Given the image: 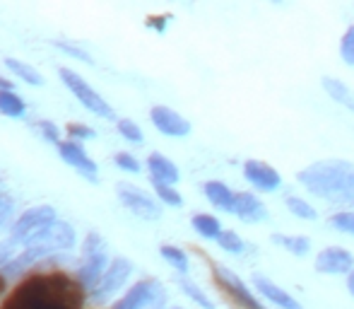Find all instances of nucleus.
<instances>
[{
  "instance_id": "22",
  "label": "nucleus",
  "mask_w": 354,
  "mask_h": 309,
  "mask_svg": "<svg viewBox=\"0 0 354 309\" xmlns=\"http://www.w3.org/2000/svg\"><path fill=\"white\" fill-rule=\"evenodd\" d=\"M5 66L10 68V71L15 73L17 78H22L24 82L34 85V87H39V85H44V78L39 76L37 71H34L29 63H22V61H15V58H5Z\"/></svg>"
},
{
  "instance_id": "13",
  "label": "nucleus",
  "mask_w": 354,
  "mask_h": 309,
  "mask_svg": "<svg viewBox=\"0 0 354 309\" xmlns=\"http://www.w3.org/2000/svg\"><path fill=\"white\" fill-rule=\"evenodd\" d=\"M316 271L326 276H345L354 268V256L345 247H328L316 256Z\"/></svg>"
},
{
  "instance_id": "21",
  "label": "nucleus",
  "mask_w": 354,
  "mask_h": 309,
  "mask_svg": "<svg viewBox=\"0 0 354 309\" xmlns=\"http://www.w3.org/2000/svg\"><path fill=\"white\" fill-rule=\"evenodd\" d=\"M191 225H193V230L201 234V237H205V239H217L219 232H222L219 220L214 215H207V213H198V215H193Z\"/></svg>"
},
{
  "instance_id": "2",
  "label": "nucleus",
  "mask_w": 354,
  "mask_h": 309,
  "mask_svg": "<svg viewBox=\"0 0 354 309\" xmlns=\"http://www.w3.org/2000/svg\"><path fill=\"white\" fill-rule=\"evenodd\" d=\"M297 182L308 193L337 206L354 203V162L347 159H321L297 174Z\"/></svg>"
},
{
  "instance_id": "35",
  "label": "nucleus",
  "mask_w": 354,
  "mask_h": 309,
  "mask_svg": "<svg viewBox=\"0 0 354 309\" xmlns=\"http://www.w3.org/2000/svg\"><path fill=\"white\" fill-rule=\"evenodd\" d=\"M37 128H39V133H41V136L46 138L48 143H56V145L61 143V131H58V128L53 126L51 121H39Z\"/></svg>"
},
{
  "instance_id": "3",
  "label": "nucleus",
  "mask_w": 354,
  "mask_h": 309,
  "mask_svg": "<svg viewBox=\"0 0 354 309\" xmlns=\"http://www.w3.org/2000/svg\"><path fill=\"white\" fill-rule=\"evenodd\" d=\"M75 239L77 237H75L73 225H68V222H63V220H56L53 225H48L41 234H37L32 242L24 244V251H19L17 256H15L12 261L3 268L0 276H3L5 281H8V278L19 276V273L27 271V268L37 266L41 258L51 256V254H56V251H68V249H73Z\"/></svg>"
},
{
  "instance_id": "38",
  "label": "nucleus",
  "mask_w": 354,
  "mask_h": 309,
  "mask_svg": "<svg viewBox=\"0 0 354 309\" xmlns=\"http://www.w3.org/2000/svg\"><path fill=\"white\" fill-rule=\"evenodd\" d=\"M164 22H167V17H149L147 19V27H154V29H159V32H162Z\"/></svg>"
},
{
  "instance_id": "39",
  "label": "nucleus",
  "mask_w": 354,
  "mask_h": 309,
  "mask_svg": "<svg viewBox=\"0 0 354 309\" xmlns=\"http://www.w3.org/2000/svg\"><path fill=\"white\" fill-rule=\"evenodd\" d=\"M347 290H350V295L354 297V268L347 273Z\"/></svg>"
},
{
  "instance_id": "23",
  "label": "nucleus",
  "mask_w": 354,
  "mask_h": 309,
  "mask_svg": "<svg viewBox=\"0 0 354 309\" xmlns=\"http://www.w3.org/2000/svg\"><path fill=\"white\" fill-rule=\"evenodd\" d=\"M0 112L10 118H19V116H24L27 107H24V102L15 92H3V89H0Z\"/></svg>"
},
{
  "instance_id": "41",
  "label": "nucleus",
  "mask_w": 354,
  "mask_h": 309,
  "mask_svg": "<svg viewBox=\"0 0 354 309\" xmlns=\"http://www.w3.org/2000/svg\"><path fill=\"white\" fill-rule=\"evenodd\" d=\"M171 309H183V307H171Z\"/></svg>"
},
{
  "instance_id": "33",
  "label": "nucleus",
  "mask_w": 354,
  "mask_h": 309,
  "mask_svg": "<svg viewBox=\"0 0 354 309\" xmlns=\"http://www.w3.org/2000/svg\"><path fill=\"white\" fill-rule=\"evenodd\" d=\"M56 46L61 48V51H66V53H71V56H75V58H80V61H84L87 66H92L94 63V58L89 56L84 48H80V46H75V44H71V42H56Z\"/></svg>"
},
{
  "instance_id": "7",
  "label": "nucleus",
  "mask_w": 354,
  "mask_h": 309,
  "mask_svg": "<svg viewBox=\"0 0 354 309\" xmlns=\"http://www.w3.org/2000/svg\"><path fill=\"white\" fill-rule=\"evenodd\" d=\"M167 307V290L154 278H142L138 281L113 309H164Z\"/></svg>"
},
{
  "instance_id": "19",
  "label": "nucleus",
  "mask_w": 354,
  "mask_h": 309,
  "mask_svg": "<svg viewBox=\"0 0 354 309\" xmlns=\"http://www.w3.org/2000/svg\"><path fill=\"white\" fill-rule=\"evenodd\" d=\"M321 85H323V89H326L328 97H330L333 102L340 104V107H345V109H350V112H354V92L347 87L345 82H342V80L326 76L321 80Z\"/></svg>"
},
{
  "instance_id": "20",
  "label": "nucleus",
  "mask_w": 354,
  "mask_h": 309,
  "mask_svg": "<svg viewBox=\"0 0 354 309\" xmlns=\"http://www.w3.org/2000/svg\"><path fill=\"white\" fill-rule=\"evenodd\" d=\"M272 244L287 249L292 256H306L311 251V239L304 237V234H272Z\"/></svg>"
},
{
  "instance_id": "37",
  "label": "nucleus",
  "mask_w": 354,
  "mask_h": 309,
  "mask_svg": "<svg viewBox=\"0 0 354 309\" xmlns=\"http://www.w3.org/2000/svg\"><path fill=\"white\" fill-rule=\"evenodd\" d=\"M12 258H15V244L3 242V244H0V268L8 266Z\"/></svg>"
},
{
  "instance_id": "40",
  "label": "nucleus",
  "mask_w": 354,
  "mask_h": 309,
  "mask_svg": "<svg viewBox=\"0 0 354 309\" xmlns=\"http://www.w3.org/2000/svg\"><path fill=\"white\" fill-rule=\"evenodd\" d=\"M5 285H8V281H5V278L0 276V295H3V292H5Z\"/></svg>"
},
{
  "instance_id": "14",
  "label": "nucleus",
  "mask_w": 354,
  "mask_h": 309,
  "mask_svg": "<svg viewBox=\"0 0 354 309\" xmlns=\"http://www.w3.org/2000/svg\"><path fill=\"white\" fill-rule=\"evenodd\" d=\"M232 213L241 222H263L268 220V208L256 193L251 191H234Z\"/></svg>"
},
{
  "instance_id": "8",
  "label": "nucleus",
  "mask_w": 354,
  "mask_h": 309,
  "mask_svg": "<svg viewBox=\"0 0 354 309\" xmlns=\"http://www.w3.org/2000/svg\"><path fill=\"white\" fill-rule=\"evenodd\" d=\"M131 273H133V263L128 261L126 256H116L106 266V271L102 273V278H99L97 285L89 290V297H92V302L102 305V302L111 300V297L116 295V292L121 290L123 285H126V281L131 278Z\"/></svg>"
},
{
  "instance_id": "9",
  "label": "nucleus",
  "mask_w": 354,
  "mask_h": 309,
  "mask_svg": "<svg viewBox=\"0 0 354 309\" xmlns=\"http://www.w3.org/2000/svg\"><path fill=\"white\" fill-rule=\"evenodd\" d=\"M58 73H61L63 82L68 85V89H71L75 97L80 99V104H84V107H87L92 114H97V116H102V118H109V121H113V118H116L111 104H109L99 92H94V89L89 87V85L84 82V80L80 78L77 73L71 71V68H61Z\"/></svg>"
},
{
  "instance_id": "24",
  "label": "nucleus",
  "mask_w": 354,
  "mask_h": 309,
  "mask_svg": "<svg viewBox=\"0 0 354 309\" xmlns=\"http://www.w3.org/2000/svg\"><path fill=\"white\" fill-rule=\"evenodd\" d=\"M287 208L294 218H301V220H318V211L308 201H304L301 196H287Z\"/></svg>"
},
{
  "instance_id": "31",
  "label": "nucleus",
  "mask_w": 354,
  "mask_h": 309,
  "mask_svg": "<svg viewBox=\"0 0 354 309\" xmlns=\"http://www.w3.org/2000/svg\"><path fill=\"white\" fill-rule=\"evenodd\" d=\"M340 56H342V61H345L347 66H354V24L345 32V37H342Z\"/></svg>"
},
{
  "instance_id": "4",
  "label": "nucleus",
  "mask_w": 354,
  "mask_h": 309,
  "mask_svg": "<svg viewBox=\"0 0 354 309\" xmlns=\"http://www.w3.org/2000/svg\"><path fill=\"white\" fill-rule=\"evenodd\" d=\"M109 258H106V242L99 232H89L82 244V261L77 266V283L84 290H92L99 283L102 273L106 271Z\"/></svg>"
},
{
  "instance_id": "30",
  "label": "nucleus",
  "mask_w": 354,
  "mask_h": 309,
  "mask_svg": "<svg viewBox=\"0 0 354 309\" xmlns=\"http://www.w3.org/2000/svg\"><path fill=\"white\" fill-rule=\"evenodd\" d=\"M330 225L335 227L337 232L354 234V213H350V211H345V213H333V215H330Z\"/></svg>"
},
{
  "instance_id": "12",
  "label": "nucleus",
  "mask_w": 354,
  "mask_h": 309,
  "mask_svg": "<svg viewBox=\"0 0 354 309\" xmlns=\"http://www.w3.org/2000/svg\"><path fill=\"white\" fill-rule=\"evenodd\" d=\"M243 177L258 188V191L272 193L282 186V177L272 164L263 162V159H246L243 162Z\"/></svg>"
},
{
  "instance_id": "1",
  "label": "nucleus",
  "mask_w": 354,
  "mask_h": 309,
  "mask_svg": "<svg viewBox=\"0 0 354 309\" xmlns=\"http://www.w3.org/2000/svg\"><path fill=\"white\" fill-rule=\"evenodd\" d=\"M84 292L66 271H34L8 292L0 309H82Z\"/></svg>"
},
{
  "instance_id": "34",
  "label": "nucleus",
  "mask_w": 354,
  "mask_h": 309,
  "mask_svg": "<svg viewBox=\"0 0 354 309\" xmlns=\"http://www.w3.org/2000/svg\"><path fill=\"white\" fill-rule=\"evenodd\" d=\"M113 162L121 169H126V172H140V162L131 152H116L113 154Z\"/></svg>"
},
{
  "instance_id": "26",
  "label": "nucleus",
  "mask_w": 354,
  "mask_h": 309,
  "mask_svg": "<svg viewBox=\"0 0 354 309\" xmlns=\"http://www.w3.org/2000/svg\"><path fill=\"white\" fill-rule=\"evenodd\" d=\"M178 288H181L183 295L191 297V300L196 302L198 307H203V309H214V302L205 295V290H201V288H198L193 281H188V278H181V281H178Z\"/></svg>"
},
{
  "instance_id": "11",
  "label": "nucleus",
  "mask_w": 354,
  "mask_h": 309,
  "mask_svg": "<svg viewBox=\"0 0 354 309\" xmlns=\"http://www.w3.org/2000/svg\"><path fill=\"white\" fill-rule=\"evenodd\" d=\"M149 118H152L154 128L169 138H186L191 133V121L183 118L178 112H174V109L162 107V104L149 109Z\"/></svg>"
},
{
  "instance_id": "16",
  "label": "nucleus",
  "mask_w": 354,
  "mask_h": 309,
  "mask_svg": "<svg viewBox=\"0 0 354 309\" xmlns=\"http://www.w3.org/2000/svg\"><path fill=\"white\" fill-rule=\"evenodd\" d=\"M253 288H256L258 295H263L268 302H272L275 307H280V309H301V305H299V302L294 300L287 290H282L280 285H275L270 278L261 276V273H256V276H253Z\"/></svg>"
},
{
  "instance_id": "28",
  "label": "nucleus",
  "mask_w": 354,
  "mask_h": 309,
  "mask_svg": "<svg viewBox=\"0 0 354 309\" xmlns=\"http://www.w3.org/2000/svg\"><path fill=\"white\" fill-rule=\"evenodd\" d=\"M152 186H154V191H157V196L162 198V201L167 203V206L178 208V206L183 203L181 193H178L174 186H167V184H157V182H152Z\"/></svg>"
},
{
  "instance_id": "6",
  "label": "nucleus",
  "mask_w": 354,
  "mask_h": 309,
  "mask_svg": "<svg viewBox=\"0 0 354 309\" xmlns=\"http://www.w3.org/2000/svg\"><path fill=\"white\" fill-rule=\"evenodd\" d=\"M212 278L219 290L232 300V305L236 309H266L258 302V297L253 295L251 288H248L232 268L222 266V263H212Z\"/></svg>"
},
{
  "instance_id": "25",
  "label": "nucleus",
  "mask_w": 354,
  "mask_h": 309,
  "mask_svg": "<svg viewBox=\"0 0 354 309\" xmlns=\"http://www.w3.org/2000/svg\"><path fill=\"white\" fill-rule=\"evenodd\" d=\"M162 256L167 258L169 263H171L174 268H176L178 273H188V268H191V263H188V256H186V251L183 249H178V247H174V244H162Z\"/></svg>"
},
{
  "instance_id": "15",
  "label": "nucleus",
  "mask_w": 354,
  "mask_h": 309,
  "mask_svg": "<svg viewBox=\"0 0 354 309\" xmlns=\"http://www.w3.org/2000/svg\"><path fill=\"white\" fill-rule=\"evenodd\" d=\"M58 154L66 159L71 167L77 169L84 179L89 182H97V164L89 159V154L84 152V148L80 143H73V141H61L58 143Z\"/></svg>"
},
{
  "instance_id": "36",
  "label": "nucleus",
  "mask_w": 354,
  "mask_h": 309,
  "mask_svg": "<svg viewBox=\"0 0 354 309\" xmlns=\"http://www.w3.org/2000/svg\"><path fill=\"white\" fill-rule=\"evenodd\" d=\"M10 213H12V198L8 193H0V227L8 222Z\"/></svg>"
},
{
  "instance_id": "18",
  "label": "nucleus",
  "mask_w": 354,
  "mask_h": 309,
  "mask_svg": "<svg viewBox=\"0 0 354 309\" xmlns=\"http://www.w3.org/2000/svg\"><path fill=\"white\" fill-rule=\"evenodd\" d=\"M203 191H205L207 201H210L214 208H219V211H224V213H232L234 191L224 182H205Z\"/></svg>"
},
{
  "instance_id": "29",
  "label": "nucleus",
  "mask_w": 354,
  "mask_h": 309,
  "mask_svg": "<svg viewBox=\"0 0 354 309\" xmlns=\"http://www.w3.org/2000/svg\"><path fill=\"white\" fill-rule=\"evenodd\" d=\"M116 126H118V133H121L126 141H131V143H142L145 141L140 126H138V123H133L131 118H118Z\"/></svg>"
},
{
  "instance_id": "27",
  "label": "nucleus",
  "mask_w": 354,
  "mask_h": 309,
  "mask_svg": "<svg viewBox=\"0 0 354 309\" xmlns=\"http://www.w3.org/2000/svg\"><path fill=\"white\" fill-rule=\"evenodd\" d=\"M217 244L222 247V251H227V254H243V249H246V242H243L241 237H239L234 230H222L219 232V237H217Z\"/></svg>"
},
{
  "instance_id": "5",
  "label": "nucleus",
  "mask_w": 354,
  "mask_h": 309,
  "mask_svg": "<svg viewBox=\"0 0 354 309\" xmlns=\"http://www.w3.org/2000/svg\"><path fill=\"white\" fill-rule=\"evenodd\" d=\"M56 222V211L51 206H34L29 211H24L17 220L10 227V244L19 247V244L32 242L37 234H41L48 225Z\"/></svg>"
},
{
  "instance_id": "32",
  "label": "nucleus",
  "mask_w": 354,
  "mask_h": 309,
  "mask_svg": "<svg viewBox=\"0 0 354 309\" xmlns=\"http://www.w3.org/2000/svg\"><path fill=\"white\" fill-rule=\"evenodd\" d=\"M66 133L73 138V143H77V141H92V138H94V131L89 126H84V123H68Z\"/></svg>"
},
{
  "instance_id": "10",
  "label": "nucleus",
  "mask_w": 354,
  "mask_h": 309,
  "mask_svg": "<svg viewBox=\"0 0 354 309\" xmlns=\"http://www.w3.org/2000/svg\"><path fill=\"white\" fill-rule=\"evenodd\" d=\"M116 193H118V201H121L133 215L142 218V220H159V218H162V208H159L142 188L121 182L116 186Z\"/></svg>"
},
{
  "instance_id": "17",
  "label": "nucleus",
  "mask_w": 354,
  "mask_h": 309,
  "mask_svg": "<svg viewBox=\"0 0 354 309\" xmlns=\"http://www.w3.org/2000/svg\"><path fill=\"white\" fill-rule=\"evenodd\" d=\"M147 169H149V179H152V182H157V184L174 186V184L181 179L176 164H174L171 159L164 157V154H159V152H152L147 157Z\"/></svg>"
}]
</instances>
